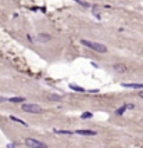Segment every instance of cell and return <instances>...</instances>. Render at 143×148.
Returning a JSON list of instances; mask_svg holds the SVG:
<instances>
[{"instance_id":"1","label":"cell","mask_w":143,"mask_h":148,"mask_svg":"<svg viewBox=\"0 0 143 148\" xmlns=\"http://www.w3.org/2000/svg\"><path fill=\"white\" fill-rule=\"evenodd\" d=\"M82 44L89 47V49H92V50H95V51H97V53H106L107 51V47L104 44H101V43H95V42H90V40H85L83 39Z\"/></svg>"},{"instance_id":"2","label":"cell","mask_w":143,"mask_h":148,"mask_svg":"<svg viewBox=\"0 0 143 148\" xmlns=\"http://www.w3.org/2000/svg\"><path fill=\"white\" fill-rule=\"evenodd\" d=\"M22 111L28 112V114H40L42 112V108L38 104H24L22 105Z\"/></svg>"},{"instance_id":"3","label":"cell","mask_w":143,"mask_h":148,"mask_svg":"<svg viewBox=\"0 0 143 148\" xmlns=\"http://www.w3.org/2000/svg\"><path fill=\"white\" fill-rule=\"evenodd\" d=\"M25 144L28 145L29 148H47V145L42 143V141H39V140H35V138H25Z\"/></svg>"},{"instance_id":"4","label":"cell","mask_w":143,"mask_h":148,"mask_svg":"<svg viewBox=\"0 0 143 148\" xmlns=\"http://www.w3.org/2000/svg\"><path fill=\"white\" fill-rule=\"evenodd\" d=\"M113 68L115 72H120V74H125L128 71L126 65H124V64H115V65H113Z\"/></svg>"},{"instance_id":"5","label":"cell","mask_w":143,"mask_h":148,"mask_svg":"<svg viewBox=\"0 0 143 148\" xmlns=\"http://www.w3.org/2000/svg\"><path fill=\"white\" fill-rule=\"evenodd\" d=\"M75 134H79V136H96L97 133L95 132V130H77L75 132Z\"/></svg>"},{"instance_id":"6","label":"cell","mask_w":143,"mask_h":148,"mask_svg":"<svg viewBox=\"0 0 143 148\" xmlns=\"http://www.w3.org/2000/svg\"><path fill=\"white\" fill-rule=\"evenodd\" d=\"M122 87H128V89H143V83H122Z\"/></svg>"},{"instance_id":"7","label":"cell","mask_w":143,"mask_h":148,"mask_svg":"<svg viewBox=\"0 0 143 148\" xmlns=\"http://www.w3.org/2000/svg\"><path fill=\"white\" fill-rule=\"evenodd\" d=\"M36 39H38L39 42H49V40L52 39V36H50V35H47V33H40V35H38V36H36Z\"/></svg>"},{"instance_id":"8","label":"cell","mask_w":143,"mask_h":148,"mask_svg":"<svg viewBox=\"0 0 143 148\" xmlns=\"http://www.w3.org/2000/svg\"><path fill=\"white\" fill-rule=\"evenodd\" d=\"M54 133H57V134H67V136H72L74 134V132H71V130H58V129H54Z\"/></svg>"},{"instance_id":"9","label":"cell","mask_w":143,"mask_h":148,"mask_svg":"<svg viewBox=\"0 0 143 148\" xmlns=\"http://www.w3.org/2000/svg\"><path fill=\"white\" fill-rule=\"evenodd\" d=\"M10 119L13 120V122H17V123H20V125H22V126L28 127V123H26V122H24V120H21V119H18V118H15V116H10Z\"/></svg>"},{"instance_id":"10","label":"cell","mask_w":143,"mask_h":148,"mask_svg":"<svg viewBox=\"0 0 143 148\" xmlns=\"http://www.w3.org/2000/svg\"><path fill=\"white\" fill-rule=\"evenodd\" d=\"M7 101H10V103H22V101H25V98L24 97H13V98H7Z\"/></svg>"},{"instance_id":"11","label":"cell","mask_w":143,"mask_h":148,"mask_svg":"<svg viewBox=\"0 0 143 148\" xmlns=\"http://www.w3.org/2000/svg\"><path fill=\"white\" fill-rule=\"evenodd\" d=\"M70 89H72V90H75V91H79V93H85V91H86L83 87H79V86H77V85H70Z\"/></svg>"},{"instance_id":"12","label":"cell","mask_w":143,"mask_h":148,"mask_svg":"<svg viewBox=\"0 0 143 148\" xmlns=\"http://www.w3.org/2000/svg\"><path fill=\"white\" fill-rule=\"evenodd\" d=\"M125 109H126V107H125V105H122L121 108H118V109H117V111H115V114H117V115H122V114H124V111H125Z\"/></svg>"},{"instance_id":"13","label":"cell","mask_w":143,"mask_h":148,"mask_svg":"<svg viewBox=\"0 0 143 148\" xmlns=\"http://www.w3.org/2000/svg\"><path fill=\"white\" fill-rule=\"evenodd\" d=\"M81 118H82V119H90V118H92V114H90V112H85V114L81 115Z\"/></svg>"},{"instance_id":"14","label":"cell","mask_w":143,"mask_h":148,"mask_svg":"<svg viewBox=\"0 0 143 148\" xmlns=\"http://www.w3.org/2000/svg\"><path fill=\"white\" fill-rule=\"evenodd\" d=\"M49 100H56V101H60V100H61V97H60V95H49Z\"/></svg>"},{"instance_id":"15","label":"cell","mask_w":143,"mask_h":148,"mask_svg":"<svg viewBox=\"0 0 143 148\" xmlns=\"http://www.w3.org/2000/svg\"><path fill=\"white\" fill-rule=\"evenodd\" d=\"M74 1H77V3H79L81 6H85V7H89L88 3H85V1H82V0H74Z\"/></svg>"},{"instance_id":"16","label":"cell","mask_w":143,"mask_h":148,"mask_svg":"<svg viewBox=\"0 0 143 148\" xmlns=\"http://www.w3.org/2000/svg\"><path fill=\"white\" fill-rule=\"evenodd\" d=\"M4 101H7V98H4V97H0V103H4Z\"/></svg>"},{"instance_id":"17","label":"cell","mask_w":143,"mask_h":148,"mask_svg":"<svg viewBox=\"0 0 143 148\" xmlns=\"http://www.w3.org/2000/svg\"><path fill=\"white\" fill-rule=\"evenodd\" d=\"M139 95H140V98H143V91H140V93H139Z\"/></svg>"},{"instance_id":"18","label":"cell","mask_w":143,"mask_h":148,"mask_svg":"<svg viewBox=\"0 0 143 148\" xmlns=\"http://www.w3.org/2000/svg\"><path fill=\"white\" fill-rule=\"evenodd\" d=\"M142 148H143V147H142Z\"/></svg>"}]
</instances>
